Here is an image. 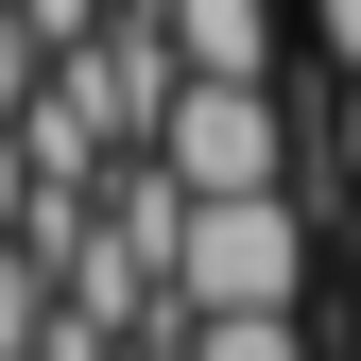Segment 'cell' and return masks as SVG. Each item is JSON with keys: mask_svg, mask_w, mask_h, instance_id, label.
I'll use <instances>...</instances> for the list:
<instances>
[{"mask_svg": "<svg viewBox=\"0 0 361 361\" xmlns=\"http://www.w3.org/2000/svg\"><path fill=\"white\" fill-rule=\"evenodd\" d=\"M172 293H190V310H293V293H310V224H293V190H190Z\"/></svg>", "mask_w": 361, "mask_h": 361, "instance_id": "obj_1", "label": "cell"}, {"mask_svg": "<svg viewBox=\"0 0 361 361\" xmlns=\"http://www.w3.org/2000/svg\"><path fill=\"white\" fill-rule=\"evenodd\" d=\"M155 155L190 172V190H293V104H276V69H190L172 121H155Z\"/></svg>", "mask_w": 361, "mask_h": 361, "instance_id": "obj_2", "label": "cell"}, {"mask_svg": "<svg viewBox=\"0 0 361 361\" xmlns=\"http://www.w3.org/2000/svg\"><path fill=\"white\" fill-rule=\"evenodd\" d=\"M190 69H276V0H155Z\"/></svg>", "mask_w": 361, "mask_h": 361, "instance_id": "obj_3", "label": "cell"}, {"mask_svg": "<svg viewBox=\"0 0 361 361\" xmlns=\"http://www.w3.org/2000/svg\"><path fill=\"white\" fill-rule=\"evenodd\" d=\"M52 293H69V276H52V258L18 241V224H0V361H35V327H52Z\"/></svg>", "mask_w": 361, "mask_h": 361, "instance_id": "obj_4", "label": "cell"}, {"mask_svg": "<svg viewBox=\"0 0 361 361\" xmlns=\"http://www.w3.org/2000/svg\"><path fill=\"white\" fill-rule=\"evenodd\" d=\"M190 361H310L293 310H190Z\"/></svg>", "mask_w": 361, "mask_h": 361, "instance_id": "obj_5", "label": "cell"}, {"mask_svg": "<svg viewBox=\"0 0 361 361\" xmlns=\"http://www.w3.org/2000/svg\"><path fill=\"white\" fill-rule=\"evenodd\" d=\"M310 18H327V52H344V69H361V0H310Z\"/></svg>", "mask_w": 361, "mask_h": 361, "instance_id": "obj_6", "label": "cell"}, {"mask_svg": "<svg viewBox=\"0 0 361 361\" xmlns=\"http://www.w3.org/2000/svg\"><path fill=\"white\" fill-rule=\"evenodd\" d=\"M344 190H361V69H344Z\"/></svg>", "mask_w": 361, "mask_h": 361, "instance_id": "obj_7", "label": "cell"}, {"mask_svg": "<svg viewBox=\"0 0 361 361\" xmlns=\"http://www.w3.org/2000/svg\"><path fill=\"white\" fill-rule=\"evenodd\" d=\"M344 258H361V190H344Z\"/></svg>", "mask_w": 361, "mask_h": 361, "instance_id": "obj_8", "label": "cell"}]
</instances>
